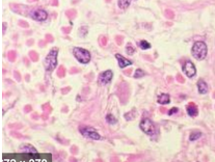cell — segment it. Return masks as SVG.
Returning a JSON list of instances; mask_svg holds the SVG:
<instances>
[{
    "label": "cell",
    "mask_w": 215,
    "mask_h": 162,
    "mask_svg": "<svg viewBox=\"0 0 215 162\" xmlns=\"http://www.w3.org/2000/svg\"><path fill=\"white\" fill-rule=\"evenodd\" d=\"M207 45L204 42H195L191 49L192 56L197 60H203L207 56Z\"/></svg>",
    "instance_id": "obj_1"
},
{
    "label": "cell",
    "mask_w": 215,
    "mask_h": 162,
    "mask_svg": "<svg viewBox=\"0 0 215 162\" xmlns=\"http://www.w3.org/2000/svg\"><path fill=\"white\" fill-rule=\"evenodd\" d=\"M57 54H58V49L57 48H53L50 52L47 54L46 58L44 60V66L45 69L48 72L53 71L57 66Z\"/></svg>",
    "instance_id": "obj_2"
},
{
    "label": "cell",
    "mask_w": 215,
    "mask_h": 162,
    "mask_svg": "<svg viewBox=\"0 0 215 162\" xmlns=\"http://www.w3.org/2000/svg\"><path fill=\"white\" fill-rule=\"evenodd\" d=\"M73 53H74L75 58L81 63L85 64V63H89L90 61V53L89 50L76 47L73 49Z\"/></svg>",
    "instance_id": "obj_3"
},
{
    "label": "cell",
    "mask_w": 215,
    "mask_h": 162,
    "mask_svg": "<svg viewBox=\"0 0 215 162\" xmlns=\"http://www.w3.org/2000/svg\"><path fill=\"white\" fill-rule=\"evenodd\" d=\"M139 127H141V131L143 133H146V135H154L156 133V128H155V125L154 123H153L150 119H142V121L141 122V124H139Z\"/></svg>",
    "instance_id": "obj_4"
},
{
    "label": "cell",
    "mask_w": 215,
    "mask_h": 162,
    "mask_svg": "<svg viewBox=\"0 0 215 162\" xmlns=\"http://www.w3.org/2000/svg\"><path fill=\"white\" fill-rule=\"evenodd\" d=\"M79 131H80V133L85 136V137L94 139V140H99V139H101V135L98 133V132L94 128L85 127V126H83V127L79 128Z\"/></svg>",
    "instance_id": "obj_5"
},
{
    "label": "cell",
    "mask_w": 215,
    "mask_h": 162,
    "mask_svg": "<svg viewBox=\"0 0 215 162\" xmlns=\"http://www.w3.org/2000/svg\"><path fill=\"white\" fill-rule=\"evenodd\" d=\"M112 77H113L112 71H110V70L104 71L103 73L100 74L99 78H98V82L100 84H102V85H105V84H108L110 81L112 80Z\"/></svg>",
    "instance_id": "obj_6"
},
{
    "label": "cell",
    "mask_w": 215,
    "mask_h": 162,
    "mask_svg": "<svg viewBox=\"0 0 215 162\" xmlns=\"http://www.w3.org/2000/svg\"><path fill=\"white\" fill-rule=\"evenodd\" d=\"M183 73L186 75L187 77H189V78H192L195 74H197V69H195L193 63H191V61H186L183 67Z\"/></svg>",
    "instance_id": "obj_7"
},
{
    "label": "cell",
    "mask_w": 215,
    "mask_h": 162,
    "mask_svg": "<svg viewBox=\"0 0 215 162\" xmlns=\"http://www.w3.org/2000/svg\"><path fill=\"white\" fill-rule=\"evenodd\" d=\"M31 18L35 21H45L48 18V13L44 9H34L33 12L31 13Z\"/></svg>",
    "instance_id": "obj_8"
},
{
    "label": "cell",
    "mask_w": 215,
    "mask_h": 162,
    "mask_svg": "<svg viewBox=\"0 0 215 162\" xmlns=\"http://www.w3.org/2000/svg\"><path fill=\"white\" fill-rule=\"evenodd\" d=\"M115 58L118 59V63H119V67L120 68V69H124V68L128 67V66H131L132 64V61L127 59V58H125L123 56V55H120L119 53L115 54Z\"/></svg>",
    "instance_id": "obj_9"
},
{
    "label": "cell",
    "mask_w": 215,
    "mask_h": 162,
    "mask_svg": "<svg viewBox=\"0 0 215 162\" xmlns=\"http://www.w3.org/2000/svg\"><path fill=\"white\" fill-rule=\"evenodd\" d=\"M20 150H21L22 152H24V153H27V154H37V153H38L37 149L32 147L31 144H21Z\"/></svg>",
    "instance_id": "obj_10"
},
{
    "label": "cell",
    "mask_w": 215,
    "mask_h": 162,
    "mask_svg": "<svg viewBox=\"0 0 215 162\" xmlns=\"http://www.w3.org/2000/svg\"><path fill=\"white\" fill-rule=\"evenodd\" d=\"M197 89L201 95H206L208 93V85L203 79H200L197 81Z\"/></svg>",
    "instance_id": "obj_11"
},
{
    "label": "cell",
    "mask_w": 215,
    "mask_h": 162,
    "mask_svg": "<svg viewBox=\"0 0 215 162\" xmlns=\"http://www.w3.org/2000/svg\"><path fill=\"white\" fill-rule=\"evenodd\" d=\"M186 111H187V114L189 116H192V118H194V116L197 115V106H195L194 104H189L187 106L186 108Z\"/></svg>",
    "instance_id": "obj_12"
},
{
    "label": "cell",
    "mask_w": 215,
    "mask_h": 162,
    "mask_svg": "<svg viewBox=\"0 0 215 162\" xmlns=\"http://www.w3.org/2000/svg\"><path fill=\"white\" fill-rule=\"evenodd\" d=\"M157 102L159 104H162V105L168 104V103L171 102V97H169V95H167V94H162V95L159 96Z\"/></svg>",
    "instance_id": "obj_13"
},
{
    "label": "cell",
    "mask_w": 215,
    "mask_h": 162,
    "mask_svg": "<svg viewBox=\"0 0 215 162\" xmlns=\"http://www.w3.org/2000/svg\"><path fill=\"white\" fill-rule=\"evenodd\" d=\"M130 3H131V0H119L118 4H119V8H122V9H126L129 8Z\"/></svg>",
    "instance_id": "obj_14"
},
{
    "label": "cell",
    "mask_w": 215,
    "mask_h": 162,
    "mask_svg": "<svg viewBox=\"0 0 215 162\" xmlns=\"http://www.w3.org/2000/svg\"><path fill=\"white\" fill-rule=\"evenodd\" d=\"M138 46L141 47L142 50H146V49H150V48H151V44H150L149 42L142 40V41L138 42Z\"/></svg>",
    "instance_id": "obj_15"
},
{
    "label": "cell",
    "mask_w": 215,
    "mask_h": 162,
    "mask_svg": "<svg viewBox=\"0 0 215 162\" xmlns=\"http://www.w3.org/2000/svg\"><path fill=\"white\" fill-rule=\"evenodd\" d=\"M106 122L109 125H115L118 123V119H115V116H113L112 114H107L106 115Z\"/></svg>",
    "instance_id": "obj_16"
},
{
    "label": "cell",
    "mask_w": 215,
    "mask_h": 162,
    "mask_svg": "<svg viewBox=\"0 0 215 162\" xmlns=\"http://www.w3.org/2000/svg\"><path fill=\"white\" fill-rule=\"evenodd\" d=\"M201 136H202L201 132H192V133L190 134V136H189V140L190 141H195V140H197Z\"/></svg>",
    "instance_id": "obj_17"
},
{
    "label": "cell",
    "mask_w": 215,
    "mask_h": 162,
    "mask_svg": "<svg viewBox=\"0 0 215 162\" xmlns=\"http://www.w3.org/2000/svg\"><path fill=\"white\" fill-rule=\"evenodd\" d=\"M145 76V72H143L142 70L141 69H137L135 71V73H134V75H133V77L134 78H141V77Z\"/></svg>",
    "instance_id": "obj_18"
},
{
    "label": "cell",
    "mask_w": 215,
    "mask_h": 162,
    "mask_svg": "<svg viewBox=\"0 0 215 162\" xmlns=\"http://www.w3.org/2000/svg\"><path fill=\"white\" fill-rule=\"evenodd\" d=\"M126 52L128 55H132V54H134L135 52V49H134V47H132L131 45H127V47H126Z\"/></svg>",
    "instance_id": "obj_19"
},
{
    "label": "cell",
    "mask_w": 215,
    "mask_h": 162,
    "mask_svg": "<svg viewBox=\"0 0 215 162\" xmlns=\"http://www.w3.org/2000/svg\"><path fill=\"white\" fill-rule=\"evenodd\" d=\"M179 111V109L177 107H174V108H171V110L168 111V115H171V114H175V113H177Z\"/></svg>",
    "instance_id": "obj_20"
}]
</instances>
